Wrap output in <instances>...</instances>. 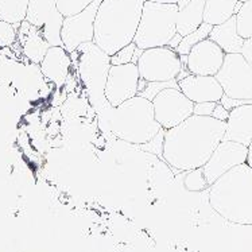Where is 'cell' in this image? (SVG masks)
Listing matches in <instances>:
<instances>
[{"mask_svg": "<svg viewBox=\"0 0 252 252\" xmlns=\"http://www.w3.org/2000/svg\"><path fill=\"white\" fill-rule=\"evenodd\" d=\"M56 0H29L26 21L42 31L50 46H63L61 29L63 23Z\"/></svg>", "mask_w": 252, "mask_h": 252, "instance_id": "obj_11", "label": "cell"}, {"mask_svg": "<svg viewBox=\"0 0 252 252\" xmlns=\"http://www.w3.org/2000/svg\"><path fill=\"white\" fill-rule=\"evenodd\" d=\"M236 25L239 35L244 39L252 38V0L243 3L236 14Z\"/></svg>", "mask_w": 252, "mask_h": 252, "instance_id": "obj_24", "label": "cell"}, {"mask_svg": "<svg viewBox=\"0 0 252 252\" xmlns=\"http://www.w3.org/2000/svg\"><path fill=\"white\" fill-rule=\"evenodd\" d=\"M111 129L124 142L146 144L155 139L163 128L155 119L153 101L138 94L113 108Z\"/></svg>", "mask_w": 252, "mask_h": 252, "instance_id": "obj_4", "label": "cell"}, {"mask_svg": "<svg viewBox=\"0 0 252 252\" xmlns=\"http://www.w3.org/2000/svg\"><path fill=\"white\" fill-rule=\"evenodd\" d=\"M225 128L226 122L191 115L178 126L165 129L163 159L178 171L202 167L224 139Z\"/></svg>", "mask_w": 252, "mask_h": 252, "instance_id": "obj_1", "label": "cell"}, {"mask_svg": "<svg viewBox=\"0 0 252 252\" xmlns=\"http://www.w3.org/2000/svg\"><path fill=\"white\" fill-rule=\"evenodd\" d=\"M205 0H191L189 4L178 10L177 14V32L185 36L197 30L204 23Z\"/></svg>", "mask_w": 252, "mask_h": 252, "instance_id": "obj_20", "label": "cell"}, {"mask_svg": "<svg viewBox=\"0 0 252 252\" xmlns=\"http://www.w3.org/2000/svg\"><path fill=\"white\" fill-rule=\"evenodd\" d=\"M135 50H136L135 42L129 43L127 46H124L123 49H120L119 52H116L115 54H112V56H109L111 65H126V63H129V62L132 61Z\"/></svg>", "mask_w": 252, "mask_h": 252, "instance_id": "obj_29", "label": "cell"}, {"mask_svg": "<svg viewBox=\"0 0 252 252\" xmlns=\"http://www.w3.org/2000/svg\"><path fill=\"white\" fill-rule=\"evenodd\" d=\"M146 1H155V3H163V4H177L178 0H146Z\"/></svg>", "mask_w": 252, "mask_h": 252, "instance_id": "obj_35", "label": "cell"}, {"mask_svg": "<svg viewBox=\"0 0 252 252\" xmlns=\"http://www.w3.org/2000/svg\"><path fill=\"white\" fill-rule=\"evenodd\" d=\"M186 173H188V175L185 178V185L188 189H190V190H204L206 186H209L205 175H204L202 167L190 170V171H186Z\"/></svg>", "mask_w": 252, "mask_h": 252, "instance_id": "obj_27", "label": "cell"}, {"mask_svg": "<svg viewBox=\"0 0 252 252\" xmlns=\"http://www.w3.org/2000/svg\"><path fill=\"white\" fill-rule=\"evenodd\" d=\"M182 38H184V36L180 35V34L177 32V34H175V35L173 36V39L170 41V43H169V45H167V46L171 47V49H174V50H175L177 47L180 46V43H181V41H182Z\"/></svg>", "mask_w": 252, "mask_h": 252, "instance_id": "obj_33", "label": "cell"}, {"mask_svg": "<svg viewBox=\"0 0 252 252\" xmlns=\"http://www.w3.org/2000/svg\"><path fill=\"white\" fill-rule=\"evenodd\" d=\"M178 5L144 1L135 45L142 50L167 46L177 34Z\"/></svg>", "mask_w": 252, "mask_h": 252, "instance_id": "obj_5", "label": "cell"}, {"mask_svg": "<svg viewBox=\"0 0 252 252\" xmlns=\"http://www.w3.org/2000/svg\"><path fill=\"white\" fill-rule=\"evenodd\" d=\"M157 122L163 129H170L190 118L194 103L181 92L180 88H166L153 100Z\"/></svg>", "mask_w": 252, "mask_h": 252, "instance_id": "obj_8", "label": "cell"}, {"mask_svg": "<svg viewBox=\"0 0 252 252\" xmlns=\"http://www.w3.org/2000/svg\"><path fill=\"white\" fill-rule=\"evenodd\" d=\"M18 42L21 43L22 53L34 63H41L50 49V43L45 39L42 31L27 21L22 22L18 29Z\"/></svg>", "mask_w": 252, "mask_h": 252, "instance_id": "obj_17", "label": "cell"}, {"mask_svg": "<svg viewBox=\"0 0 252 252\" xmlns=\"http://www.w3.org/2000/svg\"><path fill=\"white\" fill-rule=\"evenodd\" d=\"M212 118H215L216 120H220V122H226L228 118H229V111L222 105L220 101L217 103L216 108L213 109V113H212Z\"/></svg>", "mask_w": 252, "mask_h": 252, "instance_id": "obj_31", "label": "cell"}, {"mask_svg": "<svg viewBox=\"0 0 252 252\" xmlns=\"http://www.w3.org/2000/svg\"><path fill=\"white\" fill-rule=\"evenodd\" d=\"M70 57L63 46H50L41 62V72L56 85H63L69 76Z\"/></svg>", "mask_w": 252, "mask_h": 252, "instance_id": "obj_18", "label": "cell"}, {"mask_svg": "<svg viewBox=\"0 0 252 252\" xmlns=\"http://www.w3.org/2000/svg\"><path fill=\"white\" fill-rule=\"evenodd\" d=\"M237 1H242V3H246V1H250V0H237Z\"/></svg>", "mask_w": 252, "mask_h": 252, "instance_id": "obj_38", "label": "cell"}, {"mask_svg": "<svg viewBox=\"0 0 252 252\" xmlns=\"http://www.w3.org/2000/svg\"><path fill=\"white\" fill-rule=\"evenodd\" d=\"M248 147L244 144L222 139L212 153L211 158L202 166L204 175L209 186L215 184L221 175L233 167L247 163Z\"/></svg>", "mask_w": 252, "mask_h": 252, "instance_id": "obj_13", "label": "cell"}, {"mask_svg": "<svg viewBox=\"0 0 252 252\" xmlns=\"http://www.w3.org/2000/svg\"><path fill=\"white\" fill-rule=\"evenodd\" d=\"M136 65L140 78L147 83H166L177 80L182 70L180 54L169 46L143 50Z\"/></svg>", "mask_w": 252, "mask_h": 252, "instance_id": "obj_7", "label": "cell"}, {"mask_svg": "<svg viewBox=\"0 0 252 252\" xmlns=\"http://www.w3.org/2000/svg\"><path fill=\"white\" fill-rule=\"evenodd\" d=\"M103 0H94L85 10L76 15L65 16L61 29V38L63 47L69 53L77 50L87 42H93L94 36V19Z\"/></svg>", "mask_w": 252, "mask_h": 252, "instance_id": "obj_10", "label": "cell"}, {"mask_svg": "<svg viewBox=\"0 0 252 252\" xmlns=\"http://www.w3.org/2000/svg\"><path fill=\"white\" fill-rule=\"evenodd\" d=\"M29 0H0V19L21 26L26 21Z\"/></svg>", "mask_w": 252, "mask_h": 252, "instance_id": "obj_22", "label": "cell"}, {"mask_svg": "<svg viewBox=\"0 0 252 252\" xmlns=\"http://www.w3.org/2000/svg\"><path fill=\"white\" fill-rule=\"evenodd\" d=\"M212 206L224 219L236 224H252V167H233L211 185Z\"/></svg>", "mask_w": 252, "mask_h": 252, "instance_id": "obj_3", "label": "cell"}, {"mask_svg": "<svg viewBox=\"0 0 252 252\" xmlns=\"http://www.w3.org/2000/svg\"><path fill=\"white\" fill-rule=\"evenodd\" d=\"M208 38L221 47L225 54L242 53L244 42H246V39L242 38L237 32L236 15H233L231 19H228L221 25L213 26Z\"/></svg>", "mask_w": 252, "mask_h": 252, "instance_id": "obj_19", "label": "cell"}, {"mask_svg": "<svg viewBox=\"0 0 252 252\" xmlns=\"http://www.w3.org/2000/svg\"><path fill=\"white\" fill-rule=\"evenodd\" d=\"M166 88H180L178 87V81L177 80H171V81H166V83H147L146 87L142 92L139 93L140 96L149 98L150 101H153L154 97Z\"/></svg>", "mask_w": 252, "mask_h": 252, "instance_id": "obj_28", "label": "cell"}, {"mask_svg": "<svg viewBox=\"0 0 252 252\" xmlns=\"http://www.w3.org/2000/svg\"><path fill=\"white\" fill-rule=\"evenodd\" d=\"M142 53H143V50L142 49H139V47H136V50H135L134 53V57H132V63H138V61H139L140 56H142Z\"/></svg>", "mask_w": 252, "mask_h": 252, "instance_id": "obj_34", "label": "cell"}, {"mask_svg": "<svg viewBox=\"0 0 252 252\" xmlns=\"http://www.w3.org/2000/svg\"><path fill=\"white\" fill-rule=\"evenodd\" d=\"M57 8L63 16L76 15L85 10L94 0H56Z\"/></svg>", "mask_w": 252, "mask_h": 252, "instance_id": "obj_25", "label": "cell"}, {"mask_svg": "<svg viewBox=\"0 0 252 252\" xmlns=\"http://www.w3.org/2000/svg\"><path fill=\"white\" fill-rule=\"evenodd\" d=\"M247 165L252 167V142L248 146V157H247Z\"/></svg>", "mask_w": 252, "mask_h": 252, "instance_id": "obj_36", "label": "cell"}, {"mask_svg": "<svg viewBox=\"0 0 252 252\" xmlns=\"http://www.w3.org/2000/svg\"><path fill=\"white\" fill-rule=\"evenodd\" d=\"M224 139L250 146L252 142V104L239 105L229 111Z\"/></svg>", "mask_w": 252, "mask_h": 252, "instance_id": "obj_16", "label": "cell"}, {"mask_svg": "<svg viewBox=\"0 0 252 252\" xmlns=\"http://www.w3.org/2000/svg\"><path fill=\"white\" fill-rule=\"evenodd\" d=\"M237 0H205L204 22L212 26L221 25L235 15Z\"/></svg>", "mask_w": 252, "mask_h": 252, "instance_id": "obj_21", "label": "cell"}, {"mask_svg": "<svg viewBox=\"0 0 252 252\" xmlns=\"http://www.w3.org/2000/svg\"><path fill=\"white\" fill-rule=\"evenodd\" d=\"M146 0H103L94 19L93 42L112 56L132 43Z\"/></svg>", "mask_w": 252, "mask_h": 252, "instance_id": "obj_2", "label": "cell"}, {"mask_svg": "<svg viewBox=\"0 0 252 252\" xmlns=\"http://www.w3.org/2000/svg\"><path fill=\"white\" fill-rule=\"evenodd\" d=\"M242 54L247 58L248 62H251L252 63V38L246 39V42H244V46H243Z\"/></svg>", "mask_w": 252, "mask_h": 252, "instance_id": "obj_32", "label": "cell"}, {"mask_svg": "<svg viewBox=\"0 0 252 252\" xmlns=\"http://www.w3.org/2000/svg\"><path fill=\"white\" fill-rule=\"evenodd\" d=\"M212 29H213L212 25L204 22L197 30L191 31L190 34H188V35H185L182 38L180 46L175 49V52L178 53L180 56H188V54L190 53L191 49L196 46L198 42L204 41V39H206V38L209 36Z\"/></svg>", "mask_w": 252, "mask_h": 252, "instance_id": "obj_23", "label": "cell"}, {"mask_svg": "<svg viewBox=\"0 0 252 252\" xmlns=\"http://www.w3.org/2000/svg\"><path fill=\"white\" fill-rule=\"evenodd\" d=\"M181 92L193 103L213 101L219 103L224 96V91L215 76H197L189 74L178 81Z\"/></svg>", "mask_w": 252, "mask_h": 252, "instance_id": "obj_15", "label": "cell"}, {"mask_svg": "<svg viewBox=\"0 0 252 252\" xmlns=\"http://www.w3.org/2000/svg\"><path fill=\"white\" fill-rule=\"evenodd\" d=\"M140 74L136 63L112 65L109 67L108 77L105 83L104 96L112 108L129 98L138 96L139 93Z\"/></svg>", "mask_w": 252, "mask_h": 252, "instance_id": "obj_9", "label": "cell"}, {"mask_svg": "<svg viewBox=\"0 0 252 252\" xmlns=\"http://www.w3.org/2000/svg\"><path fill=\"white\" fill-rule=\"evenodd\" d=\"M191 0H178L177 1V5H178V10H182L184 7H186V5L190 3Z\"/></svg>", "mask_w": 252, "mask_h": 252, "instance_id": "obj_37", "label": "cell"}, {"mask_svg": "<svg viewBox=\"0 0 252 252\" xmlns=\"http://www.w3.org/2000/svg\"><path fill=\"white\" fill-rule=\"evenodd\" d=\"M225 53L217 43L206 38L188 54V70L197 76H216L221 69Z\"/></svg>", "mask_w": 252, "mask_h": 252, "instance_id": "obj_14", "label": "cell"}, {"mask_svg": "<svg viewBox=\"0 0 252 252\" xmlns=\"http://www.w3.org/2000/svg\"><path fill=\"white\" fill-rule=\"evenodd\" d=\"M217 103L213 101H204V103H196L194 104V109H193V115H198V116H212L213 109L216 108Z\"/></svg>", "mask_w": 252, "mask_h": 252, "instance_id": "obj_30", "label": "cell"}, {"mask_svg": "<svg viewBox=\"0 0 252 252\" xmlns=\"http://www.w3.org/2000/svg\"><path fill=\"white\" fill-rule=\"evenodd\" d=\"M77 50H81L83 53L80 62L81 77L87 83L91 92H94L96 94L100 92L104 93L109 67L112 66L109 56L101 50L94 42L83 43Z\"/></svg>", "mask_w": 252, "mask_h": 252, "instance_id": "obj_12", "label": "cell"}, {"mask_svg": "<svg viewBox=\"0 0 252 252\" xmlns=\"http://www.w3.org/2000/svg\"><path fill=\"white\" fill-rule=\"evenodd\" d=\"M18 29L19 27L0 19V47H10L18 39Z\"/></svg>", "mask_w": 252, "mask_h": 252, "instance_id": "obj_26", "label": "cell"}, {"mask_svg": "<svg viewBox=\"0 0 252 252\" xmlns=\"http://www.w3.org/2000/svg\"><path fill=\"white\" fill-rule=\"evenodd\" d=\"M215 77L228 97L235 100L252 98V63L242 53L225 54L221 69Z\"/></svg>", "mask_w": 252, "mask_h": 252, "instance_id": "obj_6", "label": "cell"}]
</instances>
